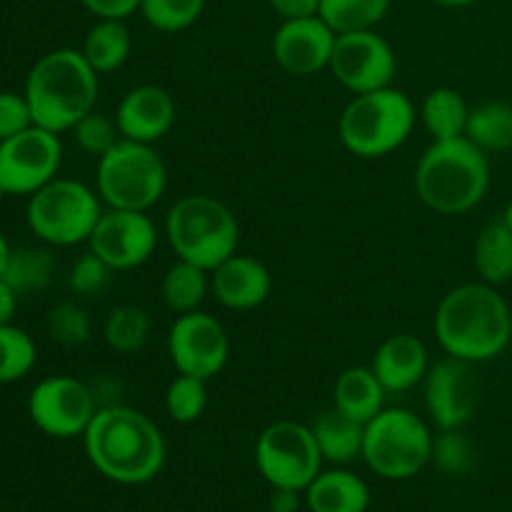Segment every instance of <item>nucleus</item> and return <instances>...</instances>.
Returning a JSON list of instances; mask_svg holds the SVG:
<instances>
[{"instance_id": "nucleus-1", "label": "nucleus", "mask_w": 512, "mask_h": 512, "mask_svg": "<svg viewBox=\"0 0 512 512\" xmlns=\"http://www.w3.org/2000/svg\"><path fill=\"white\" fill-rule=\"evenodd\" d=\"M83 440L93 468L113 483H148L165 465V438L160 428L148 415L125 405L98 408Z\"/></svg>"}, {"instance_id": "nucleus-2", "label": "nucleus", "mask_w": 512, "mask_h": 512, "mask_svg": "<svg viewBox=\"0 0 512 512\" xmlns=\"http://www.w3.org/2000/svg\"><path fill=\"white\" fill-rule=\"evenodd\" d=\"M435 335L450 358L465 363L493 360L510 345V305L495 285H458L440 300L435 313Z\"/></svg>"}, {"instance_id": "nucleus-3", "label": "nucleus", "mask_w": 512, "mask_h": 512, "mask_svg": "<svg viewBox=\"0 0 512 512\" xmlns=\"http://www.w3.org/2000/svg\"><path fill=\"white\" fill-rule=\"evenodd\" d=\"M23 95L33 123L60 135L95 110L98 73L80 50L58 48L33 65Z\"/></svg>"}, {"instance_id": "nucleus-4", "label": "nucleus", "mask_w": 512, "mask_h": 512, "mask_svg": "<svg viewBox=\"0 0 512 512\" xmlns=\"http://www.w3.org/2000/svg\"><path fill=\"white\" fill-rule=\"evenodd\" d=\"M415 188L430 210L460 215L483 203L490 188V163L473 140H433L415 168Z\"/></svg>"}, {"instance_id": "nucleus-5", "label": "nucleus", "mask_w": 512, "mask_h": 512, "mask_svg": "<svg viewBox=\"0 0 512 512\" xmlns=\"http://www.w3.org/2000/svg\"><path fill=\"white\" fill-rule=\"evenodd\" d=\"M170 248L180 260L213 273L238 253L240 228L228 205L210 195H185L170 208L165 220Z\"/></svg>"}, {"instance_id": "nucleus-6", "label": "nucleus", "mask_w": 512, "mask_h": 512, "mask_svg": "<svg viewBox=\"0 0 512 512\" xmlns=\"http://www.w3.org/2000/svg\"><path fill=\"white\" fill-rule=\"evenodd\" d=\"M415 118V105L408 95L380 88L355 95L345 105L338 133L345 148L358 158H383L410 138Z\"/></svg>"}, {"instance_id": "nucleus-7", "label": "nucleus", "mask_w": 512, "mask_h": 512, "mask_svg": "<svg viewBox=\"0 0 512 512\" xmlns=\"http://www.w3.org/2000/svg\"><path fill=\"white\" fill-rule=\"evenodd\" d=\"M363 458L380 478H413L433 458V435L410 410L383 408L365 425Z\"/></svg>"}, {"instance_id": "nucleus-8", "label": "nucleus", "mask_w": 512, "mask_h": 512, "mask_svg": "<svg viewBox=\"0 0 512 512\" xmlns=\"http://www.w3.org/2000/svg\"><path fill=\"white\" fill-rule=\"evenodd\" d=\"M165 185L168 170L153 145L123 138L98 158V195L108 208L145 213L163 198Z\"/></svg>"}, {"instance_id": "nucleus-9", "label": "nucleus", "mask_w": 512, "mask_h": 512, "mask_svg": "<svg viewBox=\"0 0 512 512\" xmlns=\"http://www.w3.org/2000/svg\"><path fill=\"white\" fill-rule=\"evenodd\" d=\"M100 215L98 195L78 180H50L28 203L30 230L48 245L88 243Z\"/></svg>"}, {"instance_id": "nucleus-10", "label": "nucleus", "mask_w": 512, "mask_h": 512, "mask_svg": "<svg viewBox=\"0 0 512 512\" xmlns=\"http://www.w3.org/2000/svg\"><path fill=\"white\" fill-rule=\"evenodd\" d=\"M255 463L260 475L273 488L305 490L320 473L323 455L308 425L283 420L260 433L255 445Z\"/></svg>"}, {"instance_id": "nucleus-11", "label": "nucleus", "mask_w": 512, "mask_h": 512, "mask_svg": "<svg viewBox=\"0 0 512 512\" xmlns=\"http://www.w3.org/2000/svg\"><path fill=\"white\" fill-rule=\"evenodd\" d=\"M63 160L58 133L30 125L23 133L0 140V190L5 195H33L55 180Z\"/></svg>"}, {"instance_id": "nucleus-12", "label": "nucleus", "mask_w": 512, "mask_h": 512, "mask_svg": "<svg viewBox=\"0 0 512 512\" xmlns=\"http://www.w3.org/2000/svg\"><path fill=\"white\" fill-rule=\"evenodd\" d=\"M98 413L95 393L80 380L53 375L40 380L28 398V415L40 433L50 438L85 435L90 420Z\"/></svg>"}, {"instance_id": "nucleus-13", "label": "nucleus", "mask_w": 512, "mask_h": 512, "mask_svg": "<svg viewBox=\"0 0 512 512\" xmlns=\"http://www.w3.org/2000/svg\"><path fill=\"white\" fill-rule=\"evenodd\" d=\"M328 68L333 70L338 83L360 95L390 88L398 60L388 40L380 38L375 30H358V33H343L335 38Z\"/></svg>"}, {"instance_id": "nucleus-14", "label": "nucleus", "mask_w": 512, "mask_h": 512, "mask_svg": "<svg viewBox=\"0 0 512 512\" xmlns=\"http://www.w3.org/2000/svg\"><path fill=\"white\" fill-rule=\"evenodd\" d=\"M168 353L178 373L210 380L228 363V333L213 315L183 313L168 333Z\"/></svg>"}, {"instance_id": "nucleus-15", "label": "nucleus", "mask_w": 512, "mask_h": 512, "mask_svg": "<svg viewBox=\"0 0 512 512\" xmlns=\"http://www.w3.org/2000/svg\"><path fill=\"white\" fill-rule=\"evenodd\" d=\"M158 233L153 220L140 210L110 208L100 215L90 233V250L113 270H130L143 265L153 255Z\"/></svg>"}, {"instance_id": "nucleus-16", "label": "nucleus", "mask_w": 512, "mask_h": 512, "mask_svg": "<svg viewBox=\"0 0 512 512\" xmlns=\"http://www.w3.org/2000/svg\"><path fill=\"white\" fill-rule=\"evenodd\" d=\"M480 388L475 380L473 363L448 358L425 375V405L440 430H458L478 410Z\"/></svg>"}, {"instance_id": "nucleus-17", "label": "nucleus", "mask_w": 512, "mask_h": 512, "mask_svg": "<svg viewBox=\"0 0 512 512\" xmlns=\"http://www.w3.org/2000/svg\"><path fill=\"white\" fill-rule=\"evenodd\" d=\"M335 38L338 33L320 15L283 20L273 35V55L290 75H313L330 65Z\"/></svg>"}, {"instance_id": "nucleus-18", "label": "nucleus", "mask_w": 512, "mask_h": 512, "mask_svg": "<svg viewBox=\"0 0 512 512\" xmlns=\"http://www.w3.org/2000/svg\"><path fill=\"white\" fill-rule=\"evenodd\" d=\"M118 123L120 135L125 140H135V143L153 145L175 123V100L160 85H138V88L128 90L125 98L118 105Z\"/></svg>"}, {"instance_id": "nucleus-19", "label": "nucleus", "mask_w": 512, "mask_h": 512, "mask_svg": "<svg viewBox=\"0 0 512 512\" xmlns=\"http://www.w3.org/2000/svg\"><path fill=\"white\" fill-rule=\"evenodd\" d=\"M210 288L225 308L253 310L268 300L273 280L260 260L235 253L213 270Z\"/></svg>"}, {"instance_id": "nucleus-20", "label": "nucleus", "mask_w": 512, "mask_h": 512, "mask_svg": "<svg viewBox=\"0 0 512 512\" xmlns=\"http://www.w3.org/2000/svg\"><path fill=\"white\" fill-rule=\"evenodd\" d=\"M373 373L378 375L385 393H405L415 388L428 375L425 343L410 333L390 335L375 353Z\"/></svg>"}, {"instance_id": "nucleus-21", "label": "nucleus", "mask_w": 512, "mask_h": 512, "mask_svg": "<svg viewBox=\"0 0 512 512\" xmlns=\"http://www.w3.org/2000/svg\"><path fill=\"white\" fill-rule=\"evenodd\" d=\"M305 503L310 512H365L370 490L350 470H328L305 488Z\"/></svg>"}, {"instance_id": "nucleus-22", "label": "nucleus", "mask_w": 512, "mask_h": 512, "mask_svg": "<svg viewBox=\"0 0 512 512\" xmlns=\"http://www.w3.org/2000/svg\"><path fill=\"white\" fill-rule=\"evenodd\" d=\"M323 460L330 463H350L358 455H363V440H365V425L358 423L355 418L345 415L343 410L330 408L315 418L310 425Z\"/></svg>"}, {"instance_id": "nucleus-23", "label": "nucleus", "mask_w": 512, "mask_h": 512, "mask_svg": "<svg viewBox=\"0 0 512 512\" xmlns=\"http://www.w3.org/2000/svg\"><path fill=\"white\" fill-rule=\"evenodd\" d=\"M385 405V388L373 368H348L335 383V408L368 425Z\"/></svg>"}, {"instance_id": "nucleus-24", "label": "nucleus", "mask_w": 512, "mask_h": 512, "mask_svg": "<svg viewBox=\"0 0 512 512\" xmlns=\"http://www.w3.org/2000/svg\"><path fill=\"white\" fill-rule=\"evenodd\" d=\"M468 115V103L455 88L430 90L420 105V118L433 140L463 138L465 128H468Z\"/></svg>"}, {"instance_id": "nucleus-25", "label": "nucleus", "mask_w": 512, "mask_h": 512, "mask_svg": "<svg viewBox=\"0 0 512 512\" xmlns=\"http://www.w3.org/2000/svg\"><path fill=\"white\" fill-rule=\"evenodd\" d=\"M475 270L488 285H503L512 280V230L505 220H495L475 240Z\"/></svg>"}, {"instance_id": "nucleus-26", "label": "nucleus", "mask_w": 512, "mask_h": 512, "mask_svg": "<svg viewBox=\"0 0 512 512\" xmlns=\"http://www.w3.org/2000/svg\"><path fill=\"white\" fill-rule=\"evenodd\" d=\"M80 53L85 55L95 73H113L128 60L130 33L123 20L100 18L85 35Z\"/></svg>"}, {"instance_id": "nucleus-27", "label": "nucleus", "mask_w": 512, "mask_h": 512, "mask_svg": "<svg viewBox=\"0 0 512 512\" xmlns=\"http://www.w3.org/2000/svg\"><path fill=\"white\" fill-rule=\"evenodd\" d=\"M465 138L473 140L485 153L512 150V103L493 100L470 110Z\"/></svg>"}, {"instance_id": "nucleus-28", "label": "nucleus", "mask_w": 512, "mask_h": 512, "mask_svg": "<svg viewBox=\"0 0 512 512\" xmlns=\"http://www.w3.org/2000/svg\"><path fill=\"white\" fill-rule=\"evenodd\" d=\"M55 275V258L45 248L10 250L3 280L20 295H33L48 288Z\"/></svg>"}, {"instance_id": "nucleus-29", "label": "nucleus", "mask_w": 512, "mask_h": 512, "mask_svg": "<svg viewBox=\"0 0 512 512\" xmlns=\"http://www.w3.org/2000/svg\"><path fill=\"white\" fill-rule=\"evenodd\" d=\"M160 290H163L165 305L173 313H193L208 293V270L178 258V263L170 265L168 273H165Z\"/></svg>"}, {"instance_id": "nucleus-30", "label": "nucleus", "mask_w": 512, "mask_h": 512, "mask_svg": "<svg viewBox=\"0 0 512 512\" xmlns=\"http://www.w3.org/2000/svg\"><path fill=\"white\" fill-rule=\"evenodd\" d=\"M390 0H320L318 15L338 35L373 30L385 18Z\"/></svg>"}, {"instance_id": "nucleus-31", "label": "nucleus", "mask_w": 512, "mask_h": 512, "mask_svg": "<svg viewBox=\"0 0 512 512\" xmlns=\"http://www.w3.org/2000/svg\"><path fill=\"white\" fill-rule=\"evenodd\" d=\"M103 333L115 353H138L150 338V318L138 305H120L108 315Z\"/></svg>"}, {"instance_id": "nucleus-32", "label": "nucleus", "mask_w": 512, "mask_h": 512, "mask_svg": "<svg viewBox=\"0 0 512 512\" xmlns=\"http://www.w3.org/2000/svg\"><path fill=\"white\" fill-rule=\"evenodd\" d=\"M38 350L33 338L13 323L0 325V385L15 383L33 370Z\"/></svg>"}, {"instance_id": "nucleus-33", "label": "nucleus", "mask_w": 512, "mask_h": 512, "mask_svg": "<svg viewBox=\"0 0 512 512\" xmlns=\"http://www.w3.org/2000/svg\"><path fill=\"white\" fill-rule=\"evenodd\" d=\"M208 408V388L205 380L193 378V375H183L170 383L168 393H165V410L175 423H195L200 415Z\"/></svg>"}, {"instance_id": "nucleus-34", "label": "nucleus", "mask_w": 512, "mask_h": 512, "mask_svg": "<svg viewBox=\"0 0 512 512\" xmlns=\"http://www.w3.org/2000/svg\"><path fill=\"white\" fill-rule=\"evenodd\" d=\"M203 8L205 0H143L140 3L143 18L163 33L190 28L203 15Z\"/></svg>"}, {"instance_id": "nucleus-35", "label": "nucleus", "mask_w": 512, "mask_h": 512, "mask_svg": "<svg viewBox=\"0 0 512 512\" xmlns=\"http://www.w3.org/2000/svg\"><path fill=\"white\" fill-rule=\"evenodd\" d=\"M443 473L465 475L475 465L473 443L458 430H440L438 440H433V458Z\"/></svg>"}, {"instance_id": "nucleus-36", "label": "nucleus", "mask_w": 512, "mask_h": 512, "mask_svg": "<svg viewBox=\"0 0 512 512\" xmlns=\"http://www.w3.org/2000/svg\"><path fill=\"white\" fill-rule=\"evenodd\" d=\"M48 330L53 340L68 348H78L90 340V315L78 303H60L50 310Z\"/></svg>"}, {"instance_id": "nucleus-37", "label": "nucleus", "mask_w": 512, "mask_h": 512, "mask_svg": "<svg viewBox=\"0 0 512 512\" xmlns=\"http://www.w3.org/2000/svg\"><path fill=\"white\" fill-rule=\"evenodd\" d=\"M75 143L85 150L88 155L95 158H103L115 143H118V123L108 118L103 113H88L83 120H78V125L73 128Z\"/></svg>"}, {"instance_id": "nucleus-38", "label": "nucleus", "mask_w": 512, "mask_h": 512, "mask_svg": "<svg viewBox=\"0 0 512 512\" xmlns=\"http://www.w3.org/2000/svg\"><path fill=\"white\" fill-rule=\"evenodd\" d=\"M110 273H113V268H110L105 260H100L98 255L90 250V253H85L83 258L75 260L73 270H70V278H68L70 290L78 295L100 293V290L108 285Z\"/></svg>"}, {"instance_id": "nucleus-39", "label": "nucleus", "mask_w": 512, "mask_h": 512, "mask_svg": "<svg viewBox=\"0 0 512 512\" xmlns=\"http://www.w3.org/2000/svg\"><path fill=\"white\" fill-rule=\"evenodd\" d=\"M33 123V113L25 95L0 93V140H8L13 135L28 130Z\"/></svg>"}, {"instance_id": "nucleus-40", "label": "nucleus", "mask_w": 512, "mask_h": 512, "mask_svg": "<svg viewBox=\"0 0 512 512\" xmlns=\"http://www.w3.org/2000/svg\"><path fill=\"white\" fill-rule=\"evenodd\" d=\"M85 10H90L98 18H113V20H125L128 15H133L135 10H140L143 0H80Z\"/></svg>"}, {"instance_id": "nucleus-41", "label": "nucleus", "mask_w": 512, "mask_h": 512, "mask_svg": "<svg viewBox=\"0 0 512 512\" xmlns=\"http://www.w3.org/2000/svg\"><path fill=\"white\" fill-rule=\"evenodd\" d=\"M268 3L283 20L313 18L320 10V0H268Z\"/></svg>"}, {"instance_id": "nucleus-42", "label": "nucleus", "mask_w": 512, "mask_h": 512, "mask_svg": "<svg viewBox=\"0 0 512 512\" xmlns=\"http://www.w3.org/2000/svg\"><path fill=\"white\" fill-rule=\"evenodd\" d=\"M300 490L290 488H273L270 495V512H295L300 505Z\"/></svg>"}, {"instance_id": "nucleus-43", "label": "nucleus", "mask_w": 512, "mask_h": 512, "mask_svg": "<svg viewBox=\"0 0 512 512\" xmlns=\"http://www.w3.org/2000/svg\"><path fill=\"white\" fill-rule=\"evenodd\" d=\"M15 308H18V293L0 278V325L13 320Z\"/></svg>"}, {"instance_id": "nucleus-44", "label": "nucleus", "mask_w": 512, "mask_h": 512, "mask_svg": "<svg viewBox=\"0 0 512 512\" xmlns=\"http://www.w3.org/2000/svg\"><path fill=\"white\" fill-rule=\"evenodd\" d=\"M8 258H10V245H8V240H5V235L0 233V278H3L5 265H8Z\"/></svg>"}, {"instance_id": "nucleus-45", "label": "nucleus", "mask_w": 512, "mask_h": 512, "mask_svg": "<svg viewBox=\"0 0 512 512\" xmlns=\"http://www.w3.org/2000/svg\"><path fill=\"white\" fill-rule=\"evenodd\" d=\"M435 5H443V8H465V5H473L478 0H433Z\"/></svg>"}, {"instance_id": "nucleus-46", "label": "nucleus", "mask_w": 512, "mask_h": 512, "mask_svg": "<svg viewBox=\"0 0 512 512\" xmlns=\"http://www.w3.org/2000/svg\"><path fill=\"white\" fill-rule=\"evenodd\" d=\"M503 220L505 223H508V228L512 230V200L508 203V208H505V215H503Z\"/></svg>"}]
</instances>
